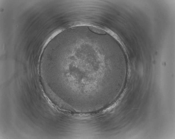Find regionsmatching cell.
I'll use <instances>...</instances> for the list:
<instances>
[{
  "mask_svg": "<svg viewBox=\"0 0 175 139\" xmlns=\"http://www.w3.org/2000/svg\"><path fill=\"white\" fill-rule=\"evenodd\" d=\"M90 30L92 32H95L96 33L99 34L104 35L106 34V33L104 31L100 30V29L95 28L93 27H89V28Z\"/></svg>",
  "mask_w": 175,
  "mask_h": 139,
  "instance_id": "cell-1",
  "label": "cell"
}]
</instances>
